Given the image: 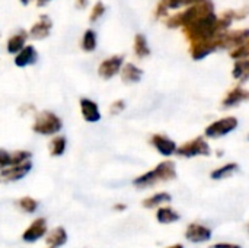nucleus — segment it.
Here are the masks:
<instances>
[{
  "label": "nucleus",
  "instance_id": "obj_1",
  "mask_svg": "<svg viewBox=\"0 0 249 248\" xmlns=\"http://www.w3.org/2000/svg\"><path fill=\"white\" fill-rule=\"evenodd\" d=\"M212 12H213V3H212V0H204V1H201L198 4H194L193 7H188L182 13H178V15L169 18L168 19V26H171V28H175V26H179V25L188 26L193 22H196V20L207 16Z\"/></svg>",
  "mask_w": 249,
  "mask_h": 248
},
{
  "label": "nucleus",
  "instance_id": "obj_2",
  "mask_svg": "<svg viewBox=\"0 0 249 248\" xmlns=\"http://www.w3.org/2000/svg\"><path fill=\"white\" fill-rule=\"evenodd\" d=\"M63 129L61 118L53 111H41L35 115L32 130L41 136H54Z\"/></svg>",
  "mask_w": 249,
  "mask_h": 248
},
{
  "label": "nucleus",
  "instance_id": "obj_3",
  "mask_svg": "<svg viewBox=\"0 0 249 248\" xmlns=\"http://www.w3.org/2000/svg\"><path fill=\"white\" fill-rule=\"evenodd\" d=\"M177 172H175V165L172 162H162L159 164L155 170L140 175L139 178L134 180V186L137 187H144V186H150L159 181H168L175 178Z\"/></svg>",
  "mask_w": 249,
  "mask_h": 248
},
{
  "label": "nucleus",
  "instance_id": "obj_4",
  "mask_svg": "<svg viewBox=\"0 0 249 248\" xmlns=\"http://www.w3.org/2000/svg\"><path fill=\"white\" fill-rule=\"evenodd\" d=\"M32 170V162H25L20 165H13L9 167L3 171H0V183L3 184H9V183H15L19 181L22 178H25Z\"/></svg>",
  "mask_w": 249,
  "mask_h": 248
},
{
  "label": "nucleus",
  "instance_id": "obj_5",
  "mask_svg": "<svg viewBox=\"0 0 249 248\" xmlns=\"http://www.w3.org/2000/svg\"><path fill=\"white\" fill-rule=\"evenodd\" d=\"M177 153L181 156H198V155H210V148L207 145V142L203 137H197L191 142H187L185 145H182L181 148L177 149Z\"/></svg>",
  "mask_w": 249,
  "mask_h": 248
},
{
  "label": "nucleus",
  "instance_id": "obj_6",
  "mask_svg": "<svg viewBox=\"0 0 249 248\" xmlns=\"http://www.w3.org/2000/svg\"><path fill=\"white\" fill-rule=\"evenodd\" d=\"M238 127V120L233 117H228V118H222L216 123H213L212 126L207 127L206 130V136L207 137H222L231 132H233Z\"/></svg>",
  "mask_w": 249,
  "mask_h": 248
},
{
  "label": "nucleus",
  "instance_id": "obj_7",
  "mask_svg": "<svg viewBox=\"0 0 249 248\" xmlns=\"http://www.w3.org/2000/svg\"><path fill=\"white\" fill-rule=\"evenodd\" d=\"M47 235V221L45 218H36L22 234V240L25 243H36L38 240Z\"/></svg>",
  "mask_w": 249,
  "mask_h": 248
},
{
  "label": "nucleus",
  "instance_id": "obj_8",
  "mask_svg": "<svg viewBox=\"0 0 249 248\" xmlns=\"http://www.w3.org/2000/svg\"><path fill=\"white\" fill-rule=\"evenodd\" d=\"M123 56H112L107 60H104L99 67H98V75L102 79H111L112 76H115L121 67H123Z\"/></svg>",
  "mask_w": 249,
  "mask_h": 248
},
{
  "label": "nucleus",
  "instance_id": "obj_9",
  "mask_svg": "<svg viewBox=\"0 0 249 248\" xmlns=\"http://www.w3.org/2000/svg\"><path fill=\"white\" fill-rule=\"evenodd\" d=\"M247 41H249V29L236 31V32H225L223 35L219 37V45L225 48H231V47L238 48Z\"/></svg>",
  "mask_w": 249,
  "mask_h": 248
},
{
  "label": "nucleus",
  "instance_id": "obj_10",
  "mask_svg": "<svg viewBox=\"0 0 249 248\" xmlns=\"http://www.w3.org/2000/svg\"><path fill=\"white\" fill-rule=\"evenodd\" d=\"M80 113L85 121L88 123H96L101 120V113L98 108V104L92 99L82 98L80 99Z\"/></svg>",
  "mask_w": 249,
  "mask_h": 248
},
{
  "label": "nucleus",
  "instance_id": "obj_11",
  "mask_svg": "<svg viewBox=\"0 0 249 248\" xmlns=\"http://www.w3.org/2000/svg\"><path fill=\"white\" fill-rule=\"evenodd\" d=\"M185 238L191 243H206L212 238V231L207 227H203L198 224H191L187 228Z\"/></svg>",
  "mask_w": 249,
  "mask_h": 248
},
{
  "label": "nucleus",
  "instance_id": "obj_12",
  "mask_svg": "<svg viewBox=\"0 0 249 248\" xmlns=\"http://www.w3.org/2000/svg\"><path fill=\"white\" fill-rule=\"evenodd\" d=\"M217 47H220L219 45V37L217 38H213V39H209V41H200V42L193 44V47H191V56L196 60H200V58L209 56Z\"/></svg>",
  "mask_w": 249,
  "mask_h": 248
},
{
  "label": "nucleus",
  "instance_id": "obj_13",
  "mask_svg": "<svg viewBox=\"0 0 249 248\" xmlns=\"http://www.w3.org/2000/svg\"><path fill=\"white\" fill-rule=\"evenodd\" d=\"M51 19L48 16H41L39 20L32 25L31 31H29V35L34 38V39H44L50 35V31H51Z\"/></svg>",
  "mask_w": 249,
  "mask_h": 248
},
{
  "label": "nucleus",
  "instance_id": "obj_14",
  "mask_svg": "<svg viewBox=\"0 0 249 248\" xmlns=\"http://www.w3.org/2000/svg\"><path fill=\"white\" fill-rule=\"evenodd\" d=\"M152 145L163 155V156H169V155H172L174 152H177V145H175V142H172L171 139H168V137H165V136H162V134H156V136H153L152 137Z\"/></svg>",
  "mask_w": 249,
  "mask_h": 248
},
{
  "label": "nucleus",
  "instance_id": "obj_15",
  "mask_svg": "<svg viewBox=\"0 0 249 248\" xmlns=\"http://www.w3.org/2000/svg\"><path fill=\"white\" fill-rule=\"evenodd\" d=\"M36 50L34 45H25L22 51H19L15 57V64L18 67H26L29 64H34L36 61Z\"/></svg>",
  "mask_w": 249,
  "mask_h": 248
},
{
  "label": "nucleus",
  "instance_id": "obj_16",
  "mask_svg": "<svg viewBox=\"0 0 249 248\" xmlns=\"http://www.w3.org/2000/svg\"><path fill=\"white\" fill-rule=\"evenodd\" d=\"M45 243H47V246H50V247H63V246L67 243V232H66V229L61 228V227H57V228L51 229V231L47 232V235H45Z\"/></svg>",
  "mask_w": 249,
  "mask_h": 248
},
{
  "label": "nucleus",
  "instance_id": "obj_17",
  "mask_svg": "<svg viewBox=\"0 0 249 248\" xmlns=\"http://www.w3.org/2000/svg\"><path fill=\"white\" fill-rule=\"evenodd\" d=\"M26 38H28V34H26L25 31H19V32H16L15 35H12V37L7 39V44H6L7 53H10V54H18L19 51H22V50L25 48Z\"/></svg>",
  "mask_w": 249,
  "mask_h": 248
},
{
  "label": "nucleus",
  "instance_id": "obj_18",
  "mask_svg": "<svg viewBox=\"0 0 249 248\" xmlns=\"http://www.w3.org/2000/svg\"><path fill=\"white\" fill-rule=\"evenodd\" d=\"M247 99H249L248 91H245L244 88H236L228 94V96L223 99V105L225 107H233V105L241 104L242 101H247Z\"/></svg>",
  "mask_w": 249,
  "mask_h": 248
},
{
  "label": "nucleus",
  "instance_id": "obj_19",
  "mask_svg": "<svg viewBox=\"0 0 249 248\" xmlns=\"http://www.w3.org/2000/svg\"><path fill=\"white\" fill-rule=\"evenodd\" d=\"M142 75L143 72L136 67L134 64H125L123 69H121V79L125 82V83H136L142 79Z\"/></svg>",
  "mask_w": 249,
  "mask_h": 248
},
{
  "label": "nucleus",
  "instance_id": "obj_20",
  "mask_svg": "<svg viewBox=\"0 0 249 248\" xmlns=\"http://www.w3.org/2000/svg\"><path fill=\"white\" fill-rule=\"evenodd\" d=\"M66 146H67L66 137H63V136L53 137L51 142H50V155L54 156V158L61 156L66 152Z\"/></svg>",
  "mask_w": 249,
  "mask_h": 248
},
{
  "label": "nucleus",
  "instance_id": "obj_21",
  "mask_svg": "<svg viewBox=\"0 0 249 248\" xmlns=\"http://www.w3.org/2000/svg\"><path fill=\"white\" fill-rule=\"evenodd\" d=\"M156 218H158V221L160 224H172V222L179 219V215L171 208H162V209L158 210Z\"/></svg>",
  "mask_w": 249,
  "mask_h": 248
},
{
  "label": "nucleus",
  "instance_id": "obj_22",
  "mask_svg": "<svg viewBox=\"0 0 249 248\" xmlns=\"http://www.w3.org/2000/svg\"><path fill=\"white\" fill-rule=\"evenodd\" d=\"M134 51L137 54V57L143 58V57H147L150 54V50L147 47V41H146V37L142 35V34H137L136 35V39H134Z\"/></svg>",
  "mask_w": 249,
  "mask_h": 248
},
{
  "label": "nucleus",
  "instance_id": "obj_23",
  "mask_svg": "<svg viewBox=\"0 0 249 248\" xmlns=\"http://www.w3.org/2000/svg\"><path fill=\"white\" fill-rule=\"evenodd\" d=\"M16 206L20 210H23L25 213H34L38 209V202L34 197L25 196V197H20L16 200Z\"/></svg>",
  "mask_w": 249,
  "mask_h": 248
},
{
  "label": "nucleus",
  "instance_id": "obj_24",
  "mask_svg": "<svg viewBox=\"0 0 249 248\" xmlns=\"http://www.w3.org/2000/svg\"><path fill=\"white\" fill-rule=\"evenodd\" d=\"M169 200H171V194H168V193H158V194L152 196L150 199L144 200L143 202V206L147 208V209H150V208H156V206H159L162 203H166Z\"/></svg>",
  "mask_w": 249,
  "mask_h": 248
},
{
  "label": "nucleus",
  "instance_id": "obj_25",
  "mask_svg": "<svg viewBox=\"0 0 249 248\" xmlns=\"http://www.w3.org/2000/svg\"><path fill=\"white\" fill-rule=\"evenodd\" d=\"M82 48L85 51H93L96 48V34L92 29H88L82 38Z\"/></svg>",
  "mask_w": 249,
  "mask_h": 248
},
{
  "label": "nucleus",
  "instance_id": "obj_26",
  "mask_svg": "<svg viewBox=\"0 0 249 248\" xmlns=\"http://www.w3.org/2000/svg\"><path fill=\"white\" fill-rule=\"evenodd\" d=\"M238 170V165L236 164H228V165H223L222 168L216 170L212 172V178L213 180H220V178H225L228 175H231L232 172H235Z\"/></svg>",
  "mask_w": 249,
  "mask_h": 248
},
{
  "label": "nucleus",
  "instance_id": "obj_27",
  "mask_svg": "<svg viewBox=\"0 0 249 248\" xmlns=\"http://www.w3.org/2000/svg\"><path fill=\"white\" fill-rule=\"evenodd\" d=\"M233 76L236 79H247L249 77V60H241L236 63L233 69Z\"/></svg>",
  "mask_w": 249,
  "mask_h": 248
},
{
  "label": "nucleus",
  "instance_id": "obj_28",
  "mask_svg": "<svg viewBox=\"0 0 249 248\" xmlns=\"http://www.w3.org/2000/svg\"><path fill=\"white\" fill-rule=\"evenodd\" d=\"M104 12H105V6H104V3H102V1H96V3H95V6L92 7V12H90L89 20H90V22L98 20V19L104 15Z\"/></svg>",
  "mask_w": 249,
  "mask_h": 248
},
{
  "label": "nucleus",
  "instance_id": "obj_29",
  "mask_svg": "<svg viewBox=\"0 0 249 248\" xmlns=\"http://www.w3.org/2000/svg\"><path fill=\"white\" fill-rule=\"evenodd\" d=\"M12 167V152H7L6 149H0V171Z\"/></svg>",
  "mask_w": 249,
  "mask_h": 248
},
{
  "label": "nucleus",
  "instance_id": "obj_30",
  "mask_svg": "<svg viewBox=\"0 0 249 248\" xmlns=\"http://www.w3.org/2000/svg\"><path fill=\"white\" fill-rule=\"evenodd\" d=\"M233 58H244V57H248L249 56V41H247L245 44H242L241 47L235 48L231 54Z\"/></svg>",
  "mask_w": 249,
  "mask_h": 248
},
{
  "label": "nucleus",
  "instance_id": "obj_31",
  "mask_svg": "<svg viewBox=\"0 0 249 248\" xmlns=\"http://www.w3.org/2000/svg\"><path fill=\"white\" fill-rule=\"evenodd\" d=\"M124 108H125V102H124L123 99H118V101H115V102L111 104L109 113H111L112 115H117V114H120Z\"/></svg>",
  "mask_w": 249,
  "mask_h": 248
},
{
  "label": "nucleus",
  "instance_id": "obj_32",
  "mask_svg": "<svg viewBox=\"0 0 249 248\" xmlns=\"http://www.w3.org/2000/svg\"><path fill=\"white\" fill-rule=\"evenodd\" d=\"M31 111H35V107H34V105H23V107L20 108V113H22V114H28V113H31Z\"/></svg>",
  "mask_w": 249,
  "mask_h": 248
},
{
  "label": "nucleus",
  "instance_id": "obj_33",
  "mask_svg": "<svg viewBox=\"0 0 249 248\" xmlns=\"http://www.w3.org/2000/svg\"><path fill=\"white\" fill-rule=\"evenodd\" d=\"M74 6H76L77 9H85V7L88 6V0H76V1H74Z\"/></svg>",
  "mask_w": 249,
  "mask_h": 248
},
{
  "label": "nucleus",
  "instance_id": "obj_34",
  "mask_svg": "<svg viewBox=\"0 0 249 248\" xmlns=\"http://www.w3.org/2000/svg\"><path fill=\"white\" fill-rule=\"evenodd\" d=\"M213 248H241L236 244H216Z\"/></svg>",
  "mask_w": 249,
  "mask_h": 248
},
{
  "label": "nucleus",
  "instance_id": "obj_35",
  "mask_svg": "<svg viewBox=\"0 0 249 248\" xmlns=\"http://www.w3.org/2000/svg\"><path fill=\"white\" fill-rule=\"evenodd\" d=\"M114 209H115V210H124V209H125V205L118 203V205H115V206H114Z\"/></svg>",
  "mask_w": 249,
  "mask_h": 248
},
{
  "label": "nucleus",
  "instance_id": "obj_36",
  "mask_svg": "<svg viewBox=\"0 0 249 248\" xmlns=\"http://www.w3.org/2000/svg\"><path fill=\"white\" fill-rule=\"evenodd\" d=\"M51 0H36V4L38 6H45L47 3H50Z\"/></svg>",
  "mask_w": 249,
  "mask_h": 248
},
{
  "label": "nucleus",
  "instance_id": "obj_37",
  "mask_svg": "<svg viewBox=\"0 0 249 248\" xmlns=\"http://www.w3.org/2000/svg\"><path fill=\"white\" fill-rule=\"evenodd\" d=\"M168 248H184L181 244H177V246H172V247H168Z\"/></svg>",
  "mask_w": 249,
  "mask_h": 248
},
{
  "label": "nucleus",
  "instance_id": "obj_38",
  "mask_svg": "<svg viewBox=\"0 0 249 248\" xmlns=\"http://www.w3.org/2000/svg\"><path fill=\"white\" fill-rule=\"evenodd\" d=\"M29 1H31V0H20V3H22V4H28Z\"/></svg>",
  "mask_w": 249,
  "mask_h": 248
},
{
  "label": "nucleus",
  "instance_id": "obj_39",
  "mask_svg": "<svg viewBox=\"0 0 249 248\" xmlns=\"http://www.w3.org/2000/svg\"><path fill=\"white\" fill-rule=\"evenodd\" d=\"M48 248H54V247H48Z\"/></svg>",
  "mask_w": 249,
  "mask_h": 248
},
{
  "label": "nucleus",
  "instance_id": "obj_40",
  "mask_svg": "<svg viewBox=\"0 0 249 248\" xmlns=\"http://www.w3.org/2000/svg\"><path fill=\"white\" fill-rule=\"evenodd\" d=\"M248 229H249V227H248Z\"/></svg>",
  "mask_w": 249,
  "mask_h": 248
}]
</instances>
